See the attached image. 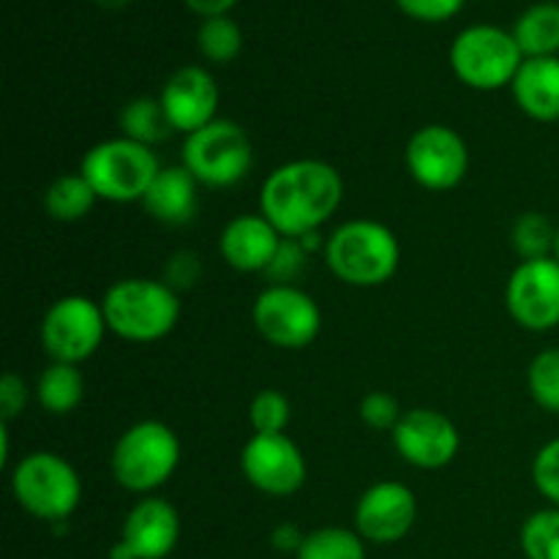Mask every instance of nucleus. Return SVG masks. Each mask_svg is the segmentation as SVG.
<instances>
[{
    "instance_id": "1",
    "label": "nucleus",
    "mask_w": 559,
    "mask_h": 559,
    "mask_svg": "<svg viewBox=\"0 0 559 559\" xmlns=\"http://www.w3.org/2000/svg\"><path fill=\"white\" fill-rule=\"evenodd\" d=\"M344 183L336 167L320 158H298L273 169L260 191V213L282 238L304 240L342 205Z\"/></svg>"
},
{
    "instance_id": "2",
    "label": "nucleus",
    "mask_w": 559,
    "mask_h": 559,
    "mask_svg": "<svg viewBox=\"0 0 559 559\" xmlns=\"http://www.w3.org/2000/svg\"><path fill=\"white\" fill-rule=\"evenodd\" d=\"M402 249L393 229L371 218H353L333 229L325 243V262L333 276L353 287H380L399 271Z\"/></svg>"
},
{
    "instance_id": "3",
    "label": "nucleus",
    "mask_w": 559,
    "mask_h": 559,
    "mask_svg": "<svg viewBox=\"0 0 559 559\" xmlns=\"http://www.w3.org/2000/svg\"><path fill=\"white\" fill-rule=\"evenodd\" d=\"M107 328L126 342H158L175 331L180 300L169 284L153 278H120L102 300Z\"/></svg>"
},
{
    "instance_id": "4",
    "label": "nucleus",
    "mask_w": 559,
    "mask_h": 559,
    "mask_svg": "<svg viewBox=\"0 0 559 559\" xmlns=\"http://www.w3.org/2000/svg\"><path fill=\"white\" fill-rule=\"evenodd\" d=\"M180 464V440L162 420H140L118 437L109 456L115 480L134 495L167 484Z\"/></svg>"
},
{
    "instance_id": "5",
    "label": "nucleus",
    "mask_w": 559,
    "mask_h": 559,
    "mask_svg": "<svg viewBox=\"0 0 559 559\" xmlns=\"http://www.w3.org/2000/svg\"><path fill=\"white\" fill-rule=\"evenodd\" d=\"M80 173L93 186L98 200L142 202L162 167L153 147L129 136H115L98 142L82 156Z\"/></svg>"
},
{
    "instance_id": "6",
    "label": "nucleus",
    "mask_w": 559,
    "mask_h": 559,
    "mask_svg": "<svg viewBox=\"0 0 559 559\" xmlns=\"http://www.w3.org/2000/svg\"><path fill=\"white\" fill-rule=\"evenodd\" d=\"M11 491L20 508L33 519L60 524L76 511L82 500V480L63 456L36 451L20 459L11 473Z\"/></svg>"
},
{
    "instance_id": "7",
    "label": "nucleus",
    "mask_w": 559,
    "mask_h": 559,
    "mask_svg": "<svg viewBox=\"0 0 559 559\" xmlns=\"http://www.w3.org/2000/svg\"><path fill=\"white\" fill-rule=\"evenodd\" d=\"M524 55L513 33L497 25H473L451 44V69L473 91H500L522 69Z\"/></svg>"
},
{
    "instance_id": "8",
    "label": "nucleus",
    "mask_w": 559,
    "mask_h": 559,
    "mask_svg": "<svg viewBox=\"0 0 559 559\" xmlns=\"http://www.w3.org/2000/svg\"><path fill=\"white\" fill-rule=\"evenodd\" d=\"M251 162V142L235 120L216 118L183 142V167L194 175L197 183L211 189H227L243 180Z\"/></svg>"
},
{
    "instance_id": "9",
    "label": "nucleus",
    "mask_w": 559,
    "mask_h": 559,
    "mask_svg": "<svg viewBox=\"0 0 559 559\" xmlns=\"http://www.w3.org/2000/svg\"><path fill=\"white\" fill-rule=\"evenodd\" d=\"M251 322L273 347L304 349L320 336L322 314L314 298L304 289L293 284H273L257 295Z\"/></svg>"
},
{
    "instance_id": "10",
    "label": "nucleus",
    "mask_w": 559,
    "mask_h": 559,
    "mask_svg": "<svg viewBox=\"0 0 559 559\" xmlns=\"http://www.w3.org/2000/svg\"><path fill=\"white\" fill-rule=\"evenodd\" d=\"M107 317L102 304L85 295H66L55 300L41 320V344L47 355L60 364L80 366L104 342Z\"/></svg>"
},
{
    "instance_id": "11",
    "label": "nucleus",
    "mask_w": 559,
    "mask_h": 559,
    "mask_svg": "<svg viewBox=\"0 0 559 559\" xmlns=\"http://www.w3.org/2000/svg\"><path fill=\"white\" fill-rule=\"evenodd\" d=\"M409 175L429 191H451L469 169L467 142L451 126L431 123L415 131L404 151Z\"/></svg>"
},
{
    "instance_id": "12",
    "label": "nucleus",
    "mask_w": 559,
    "mask_h": 559,
    "mask_svg": "<svg viewBox=\"0 0 559 559\" xmlns=\"http://www.w3.org/2000/svg\"><path fill=\"white\" fill-rule=\"evenodd\" d=\"M506 304L524 331L544 333L559 325V262L524 260L508 278Z\"/></svg>"
},
{
    "instance_id": "13",
    "label": "nucleus",
    "mask_w": 559,
    "mask_h": 559,
    "mask_svg": "<svg viewBox=\"0 0 559 559\" xmlns=\"http://www.w3.org/2000/svg\"><path fill=\"white\" fill-rule=\"evenodd\" d=\"M240 469L257 491L271 497H289L306 484V459L287 435H251Z\"/></svg>"
},
{
    "instance_id": "14",
    "label": "nucleus",
    "mask_w": 559,
    "mask_h": 559,
    "mask_svg": "<svg viewBox=\"0 0 559 559\" xmlns=\"http://www.w3.org/2000/svg\"><path fill=\"white\" fill-rule=\"evenodd\" d=\"M180 538V516L162 497H145L123 519L109 559H167Z\"/></svg>"
},
{
    "instance_id": "15",
    "label": "nucleus",
    "mask_w": 559,
    "mask_h": 559,
    "mask_svg": "<svg viewBox=\"0 0 559 559\" xmlns=\"http://www.w3.org/2000/svg\"><path fill=\"white\" fill-rule=\"evenodd\" d=\"M393 448L407 464L420 469H440L456 459L462 448L456 424L437 409H409L391 431Z\"/></svg>"
},
{
    "instance_id": "16",
    "label": "nucleus",
    "mask_w": 559,
    "mask_h": 559,
    "mask_svg": "<svg viewBox=\"0 0 559 559\" xmlns=\"http://www.w3.org/2000/svg\"><path fill=\"white\" fill-rule=\"evenodd\" d=\"M418 519V500L413 489L396 480H382L366 489L355 506V533L377 546L407 538Z\"/></svg>"
},
{
    "instance_id": "17",
    "label": "nucleus",
    "mask_w": 559,
    "mask_h": 559,
    "mask_svg": "<svg viewBox=\"0 0 559 559\" xmlns=\"http://www.w3.org/2000/svg\"><path fill=\"white\" fill-rule=\"evenodd\" d=\"M218 85L211 71L200 66H183L167 80L162 91V107L175 131L186 136L216 120Z\"/></svg>"
},
{
    "instance_id": "18",
    "label": "nucleus",
    "mask_w": 559,
    "mask_h": 559,
    "mask_svg": "<svg viewBox=\"0 0 559 559\" xmlns=\"http://www.w3.org/2000/svg\"><path fill=\"white\" fill-rule=\"evenodd\" d=\"M282 243V233L262 213H243L224 227L218 251L235 271L260 273L273 265Z\"/></svg>"
},
{
    "instance_id": "19",
    "label": "nucleus",
    "mask_w": 559,
    "mask_h": 559,
    "mask_svg": "<svg viewBox=\"0 0 559 559\" xmlns=\"http://www.w3.org/2000/svg\"><path fill=\"white\" fill-rule=\"evenodd\" d=\"M511 91L524 115L555 123L559 120V58H524Z\"/></svg>"
},
{
    "instance_id": "20",
    "label": "nucleus",
    "mask_w": 559,
    "mask_h": 559,
    "mask_svg": "<svg viewBox=\"0 0 559 559\" xmlns=\"http://www.w3.org/2000/svg\"><path fill=\"white\" fill-rule=\"evenodd\" d=\"M197 205H200L197 202V178L183 164L180 167H162L147 194L142 197V207L156 222L169 224V227L189 224L197 216Z\"/></svg>"
},
{
    "instance_id": "21",
    "label": "nucleus",
    "mask_w": 559,
    "mask_h": 559,
    "mask_svg": "<svg viewBox=\"0 0 559 559\" xmlns=\"http://www.w3.org/2000/svg\"><path fill=\"white\" fill-rule=\"evenodd\" d=\"M511 33L524 58H557L559 3H538L527 9L519 16Z\"/></svg>"
},
{
    "instance_id": "22",
    "label": "nucleus",
    "mask_w": 559,
    "mask_h": 559,
    "mask_svg": "<svg viewBox=\"0 0 559 559\" xmlns=\"http://www.w3.org/2000/svg\"><path fill=\"white\" fill-rule=\"evenodd\" d=\"M82 396H85V377L74 364L52 360L36 382V402L49 415L74 413L82 404Z\"/></svg>"
},
{
    "instance_id": "23",
    "label": "nucleus",
    "mask_w": 559,
    "mask_h": 559,
    "mask_svg": "<svg viewBox=\"0 0 559 559\" xmlns=\"http://www.w3.org/2000/svg\"><path fill=\"white\" fill-rule=\"evenodd\" d=\"M96 191L87 183L85 175L74 173L60 175L58 180H52V186L44 194V207H47V213L55 222L71 224L85 218L93 211V205H96Z\"/></svg>"
},
{
    "instance_id": "24",
    "label": "nucleus",
    "mask_w": 559,
    "mask_h": 559,
    "mask_svg": "<svg viewBox=\"0 0 559 559\" xmlns=\"http://www.w3.org/2000/svg\"><path fill=\"white\" fill-rule=\"evenodd\" d=\"M120 129H123V136L142 142L147 147L156 145V142H164L175 131L167 112H164L162 98L147 96L126 104L123 112H120Z\"/></svg>"
},
{
    "instance_id": "25",
    "label": "nucleus",
    "mask_w": 559,
    "mask_h": 559,
    "mask_svg": "<svg viewBox=\"0 0 559 559\" xmlns=\"http://www.w3.org/2000/svg\"><path fill=\"white\" fill-rule=\"evenodd\" d=\"M295 559H366V540L347 527L311 530Z\"/></svg>"
},
{
    "instance_id": "26",
    "label": "nucleus",
    "mask_w": 559,
    "mask_h": 559,
    "mask_svg": "<svg viewBox=\"0 0 559 559\" xmlns=\"http://www.w3.org/2000/svg\"><path fill=\"white\" fill-rule=\"evenodd\" d=\"M197 44H200V52L205 55L211 63H233L240 55V47H243V33H240V25L229 16H211L200 25V33H197Z\"/></svg>"
},
{
    "instance_id": "27",
    "label": "nucleus",
    "mask_w": 559,
    "mask_h": 559,
    "mask_svg": "<svg viewBox=\"0 0 559 559\" xmlns=\"http://www.w3.org/2000/svg\"><path fill=\"white\" fill-rule=\"evenodd\" d=\"M519 540L527 559H559V508L535 511L522 524Z\"/></svg>"
},
{
    "instance_id": "28",
    "label": "nucleus",
    "mask_w": 559,
    "mask_h": 559,
    "mask_svg": "<svg viewBox=\"0 0 559 559\" xmlns=\"http://www.w3.org/2000/svg\"><path fill=\"white\" fill-rule=\"evenodd\" d=\"M557 229L544 213H524L513 224V249L524 260H546L555 254Z\"/></svg>"
},
{
    "instance_id": "29",
    "label": "nucleus",
    "mask_w": 559,
    "mask_h": 559,
    "mask_svg": "<svg viewBox=\"0 0 559 559\" xmlns=\"http://www.w3.org/2000/svg\"><path fill=\"white\" fill-rule=\"evenodd\" d=\"M527 385L535 404L546 413H559V349H544L533 358Z\"/></svg>"
},
{
    "instance_id": "30",
    "label": "nucleus",
    "mask_w": 559,
    "mask_h": 559,
    "mask_svg": "<svg viewBox=\"0 0 559 559\" xmlns=\"http://www.w3.org/2000/svg\"><path fill=\"white\" fill-rule=\"evenodd\" d=\"M249 420L254 435H284L289 424V402L282 391H260L251 399Z\"/></svg>"
},
{
    "instance_id": "31",
    "label": "nucleus",
    "mask_w": 559,
    "mask_h": 559,
    "mask_svg": "<svg viewBox=\"0 0 559 559\" xmlns=\"http://www.w3.org/2000/svg\"><path fill=\"white\" fill-rule=\"evenodd\" d=\"M533 480L535 489L551 502V506L559 508V437L557 440L546 442L538 451L533 462Z\"/></svg>"
},
{
    "instance_id": "32",
    "label": "nucleus",
    "mask_w": 559,
    "mask_h": 559,
    "mask_svg": "<svg viewBox=\"0 0 559 559\" xmlns=\"http://www.w3.org/2000/svg\"><path fill=\"white\" fill-rule=\"evenodd\" d=\"M402 409H399V402L385 391H371L366 393L364 402H360V418H364L366 426L380 431H393L396 424L402 420Z\"/></svg>"
},
{
    "instance_id": "33",
    "label": "nucleus",
    "mask_w": 559,
    "mask_h": 559,
    "mask_svg": "<svg viewBox=\"0 0 559 559\" xmlns=\"http://www.w3.org/2000/svg\"><path fill=\"white\" fill-rule=\"evenodd\" d=\"M399 9L420 22H445L462 11L464 0H396Z\"/></svg>"
},
{
    "instance_id": "34",
    "label": "nucleus",
    "mask_w": 559,
    "mask_h": 559,
    "mask_svg": "<svg viewBox=\"0 0 559 559\" xmlns=\"http://www.w3.org/2000/svg\"><path fill=\"white\" fill-rule=\"evenodd\" d=\"M25 404H27L25 380L16 377L14 371L3 374V380H0V420H3V424L14 420L16 415L25 409Z\"/></svg>"
},
{
    "instance_id": "35",
    "label": "nucleus",
    "mask_w": 559,
    "mask_h": 559,
    "mask_svg": "<svg viewBox=\"0 0 559 559\" xmlns=\"http://www.w3.org/2000/svg\"><path fill=\"white\" fill-rule=\"evenodd\" d=\"M300 260H304V251L298 249V243H295L293 238H284L282 249H278L276 260H273V265L267 267V273L276 276L278 284H287L289 278H293V273L300 267Z\"/></svg>"
},
{
    "instance_id": "36",
    "label": "nucleus",
    "mask_w": 559,
    "mask_h": 559,
    "mask_svg": "<svg viewBox=\"0 0 559 559\" xmlns=\"http://www.w3.org/2000/svg\"><path fill=\"white\" fill-rule=\"evenodd\" d=\"M304 538H306V535L300 533L295 524H278V527L273 530L271 544H273V549L282 551V555H298Z\"/></svg>"
},
{
    "instance_id": "37",
    "label": "nucleus",
    "mask_w": 559,
    "mask_h": 559,
    "mask_svg": "<svg viewBox=\"0 0 559 559\" xmlns=\"http://www.w3.org/2000/svg\"><path fill=\"white\" fill-rule=\"evenodd\" d=\"M235 3H238V0H186V5H189L194 14L205 16V20H211V16H227V11L233 9Z\"/></svg>"
},
{
    "instance_id": "38",
    "label": "nucleus",
    "mask_w": 559,
    "mask_h": 559,
    "mask_svg": "<svg viewBox=\"0 0 559 559\" xmlns=\"http://www.w3.org/2000/svg\"><path fill=\"white\" fill-rule=\"evenodd\" d=\"M96 3L102 5V9H107V11H118V9H126L131 0H96Z\"/></svg>"
},
{
    "instance_id": "39",
    "label": "nucleus",
    "mask_w": 559,
    "mask_h": 559,
    "mask_svg": "<svg viewBox=\"0 0 559 559\" xmlns=\"http://www.w3.org/2000/svg\"><path fill=\"white\" fill-rule=\"evenodd\" d=\"M555 260L559 262V227H557V240H555Z\"/></svg>"
}]
</instances>
